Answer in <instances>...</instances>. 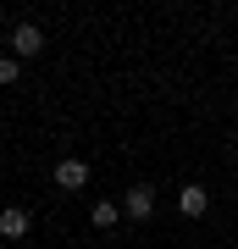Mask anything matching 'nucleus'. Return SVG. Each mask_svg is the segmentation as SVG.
I'll return each instance as SVG.
<instances>
[{
    "instance_id": "nucleus-1",
    "label": "nucleus",
    "mask_w": 238,
    "mask_h": 249,
    "mask_svg": "<svg viewBox=\"0 0 238 249\" xmlns=\"http://www.w3.org/2000/svg\"><path fill=\"white\" fill-rule=\"evenodd\" d=\"M11 55H17V61L44 55V28L39 22H17V28H11Z\"/></svg>"
},
{
    "instance_id": "nucleus-2",
    "label": "nucleus",
    "mask_w": 238,
    "mask_h": 249,
    "mask_svg": "<svg viewBox=\"0 0 238 249\" xmlns=\"http://www.w3.org/2000/svg\"><path fill=\"white\" fill-rule=\"evenodd\" d=\"M122 216H128V222H150V216H155V188L150 183H133L122 194Z\"/></svg>"
},
{
    "instance_id": "nucleus-3",
    "label": "nucleus",
    "mask_w": 238,
    "mask_h": 249,
    "mask_svg": "<svg viewBox=\"0 0 238 249\" xmlns=\"http://www.w3.org/2000/svg\"><path fill=\"white\" fill-rule=\"evenodd\" d=\"M55 188H67V194H78V188H89V160H78V155H67V160H55Z\"/></svg>"
},
{
    "instance_id": "nucleus-4",
    "label": "nucleus",
    "mask_w": 238,
    "mask_h": 249,
    "mask_svg": "<svg viewBox=\"0 0 238 249\" xmlns=\"http://www.w3.org/2000/svg\"><path fill=\"white\" fill-rule=\"evenodd\" d=\"M177 211H183L188 222H200V216L211 211V194H205V183H183V188H177Z\"/></svg>"
},
{
    "instance_id": "nucleus-5",
    "label": "nucleus",
    "mask_w": 238,
    "mask_h": 249,
    "mask_svg": "<svg viewBox=\"0 0 238 249\" xmlns=\"http://www.w3.org/2000/svg\"><path fill=\"white\" fill-rule=\"evenodd\" d=\"M28 227H34V216L22 211V205H6V211H0V238H28Z\"/></svg>"
},
{
    "instance_id": "nucleus-6",
    "label": "nucleus",
    "mask_w": 238,
    "mask_h": 249,
    "mask_svg": "<svg viewBox=\"0 0 238 249\" xmlns=\"http://www.w3.org/2000/svg\"><path fill=\"white\" fill-rule=\"evenodd\" d=\"M89 222H94L100 232H111L116 222H122V205H116V199H100V205H94V211H89Z\"/></svg>"
},
{
    "instance_id": "nucleus-7",
    "label": "nucleus",
    "mask_w": 238,
    "mask_h": 249,
    "mask_svg": "<svg viewBox=\"0 0 238 249\" xmlns=\"http://www.w3.org/2000/svg\"><path fill=\"white\" fill-rule=\"evenodd\" d=\"M17 78H22V61H17V55H0V89L17 83Z\"/></svg>"
}]
</instances>
